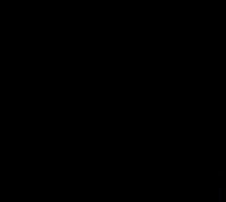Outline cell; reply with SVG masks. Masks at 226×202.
I'll list each match as a JSON object with an SVG mask.
<instances>
[{
    "instance_id": "obj_1",
    "label": "cell",
    "mask_w": 226,
    "mask_h": 202,
    "mask_svg": "<svg viewBox=\"0 0 226 202\" xmlns=\"http://www.w3.org/2000/svg\"><path fill=\"white\" fill-rule=\"evenodd\" d=\"M217 200H218V202L224 200V187H222V185H220V187H217Z\"/></svg>"
}]
</instances>
